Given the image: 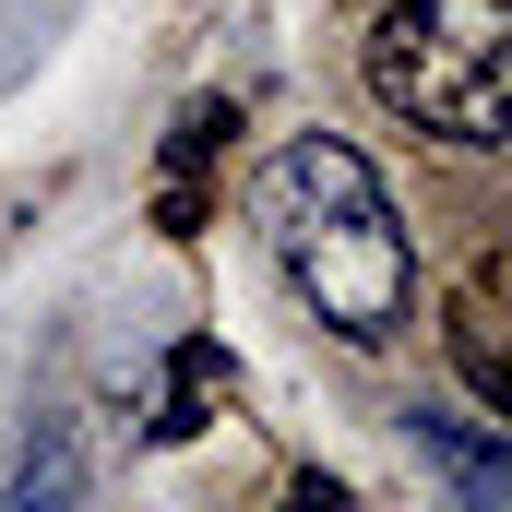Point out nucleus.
Segmentation results:
<instances>
[{"label":"nucleus","mask_w":512,"mask_h":512,"mask_svg":"<svg viewBox=\"0 0 512 512\" xmlns=\"http://www.w3.org/2000/svg\"><path fill=\"white\" fill-rule=\"evenodd\" d=\"M262 227H274V262H286L298 310H310L334 346H393V334H405V310H417V251H405L393 191L370 179L358 143L298 131V143L262 167Z\"/></svg>","instance_id":"f257e3e1"},{"label":"nucleus","mask_w":512,"mask_h":512,"mask_svg":"<svg viewBox=\"0 0 512 512\" xmlns=\"http://www.w3.org/2000/svg\"><path fill=\"white\" fill-rule=\"evenodd\" d=\"M358 72L429 143H512V0H393Z\"/></svg>","instance_id":"f03ea898"},{"label":"nucleus","mask_w":512,"mask_h":512,"mask_svg":"<svg viewBox=\"0 0 512 512\" xmlns=\"http://www.w3.org/2000/svg\"><path fill=\"white\" fill-rule=\"evenodd\" d=\"M405 429H417V453L453 465V489H465L477 512H512V453L489 441V429H465L453 405H405Z\"/></svg>","instance_id":"7ed1b4c3"},{"label":"nucleus","mask_w":512,"mask_h":512,"mask_svg":"<svg viewBox=\"0 0 512 512\" xmlns=\"http://www.w3.org/2000/svg\"><path fill=\"white\" fill-rule=\"evenodd\" d=\"M215 393H227V346H203V334H191V346L167 358V405H155V441H191Z\"/></svg>","instance_id":"20e7f679"},{"label":"nucleus","mask_w":512,"mask_h":512,"mask_svg":"<svg viewBox=\"0 0 512 512\" xmlns=\"http://www.w3.org/2000/svg\"><path fill=\"white\" fill-rule=\"evenodd\" d=\"M441 334H453V370H465V382L512 417V346L489 334V298H453V322H441Z\"/></svg>","instance_id":"39448f33"},{"label":"nucleus","mask_w":512,"mask_h":512,"mask_svg":"<svg viewBox=\"0 0 512 512\" xmlns=\"http://www.w3.org/2000/svg\"><path fill=\"white\" fill-rule=\"evenodd\" d=\"M227 131H239V108H227V96H191V108H179V131H167V167H203Z\"/></svg>","instance_id":"423d86ee"},{"label":"nucleus","mask_w":512,"mask_h":512,"mask_svg":"<svg viewBox=\"0 0 512 512\" xmlns=\"http://www.w3.org/2000/svg\"><path fill=\"white\" fill-rule=\"evenodd\" d=\"M72 477H84V465H72L60 441H48V453H24V477H12V512H36V501H72Z\"/></svg>","instance_id":"0eeeda50"}]
</instances>
